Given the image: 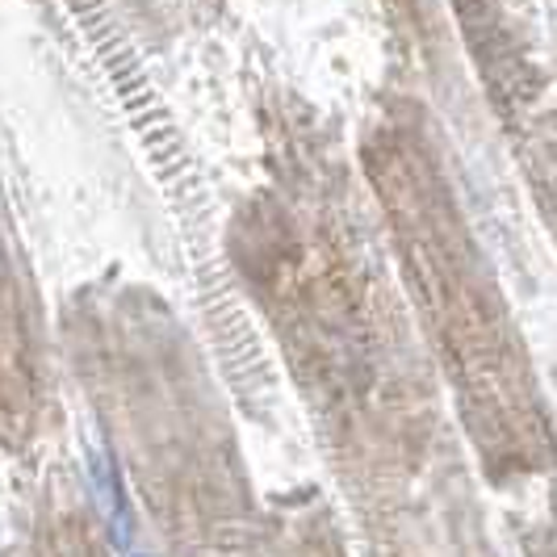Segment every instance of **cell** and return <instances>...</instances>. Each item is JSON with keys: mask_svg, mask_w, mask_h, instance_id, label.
Listing matches in <instances>:
<instances>
[]
</instances>
